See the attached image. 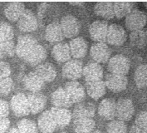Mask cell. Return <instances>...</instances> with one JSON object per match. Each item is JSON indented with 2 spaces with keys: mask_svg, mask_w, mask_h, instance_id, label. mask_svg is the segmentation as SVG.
<instances>
[{
  "mask_svg": "<svg viewBox=\"0 0 147 133\" xmlns=\"http://www.w3.org/2000/svg\"><path fill=\"white\" fill-rule=\"evenodd\" d=\"M136 3L132 2H116L113 3L114 14L117 18H122L130 14L134 10Z\"/></svg>",
  "mask_w": 147,
  "mask_h": 133,
  "instance_id": "4dcf8cb0",
  "label": "cell"
},
{
  "mask_svg": "<svg viewBox=\"0 0 147 133\" xmlns=\"http://www.w3.org/2000/svg\"><path fill=\"white\" fill-rule=\"evenodd\" d=\"M126 38V32L123 27L118 24H111L109 26L107 35V42L109 44L115 47H120L125 43Z\"/></svg>",
  "mask_w": 147,
  "mask_h": 133,
  "instance_id": "8992f818",
  "label": "cell"
},
{
  "mask_svg": "<svg viewBox=\"0 0 147 133\" xmlns=\"http://www.w3.org/2000/svg\"><path fill=\"white\" fill-rule=\"evenodd\" d=\"M14 37L13 27L7 22L0 23V43L12 41Z\"/></svg>",
  "mask_w": 147,
  "mask_h": 133,
  "instance_id": "d590c367",
  "label": "cell"
},
{
  "mask_svg": "<svg viewBox=\"0 0 147 133\" xmlns=\"http://www.w3.org/2000/svg\"><path fill=\"white\" fill-rule=\"evenodd\" d=\"M94 13L96 15L101 17L104 19L110 20L112 19L114 14V9H113V3L111 2H99L96 3L94 6Z\"/></svg>",
  "mask_w": 147,
  "mask_h": 133,
  "instance_id": "f1b7e54d",
  "label": "cell"
},
{
  "mask_svg": "<svg viewBox=\"0 0 147 133\" xmlns=\"http://www.w3.org/2000/svg\"><path fill=\"white\" fill-rule=\"evenodd\" d=\"M53 117L54 118L57 127L64 128L69 125L72 118V113L67 108L61 107H52L50 110Z\"/></svg>",
  "mask_w": 147,
  "mask_h": 133,
  "instance_id": "d6986e66",
  "label": "cell"
},
{
  "mask_svg": "<svg viewBox=\"0 0 147 133\" xmlns=\"http://www.w3.org/2000/svg\"><path fill=\"white\" fill-rule=\"evenodd\" d=\"M10 126V121L8 117H0V133H7Z\"/></svg>",
  "mask_w": 147,
  "mask_h": 133,
  "instance_id": "b9f144b4",
  "label": "cell"
},
{
  "mask_svg": "<svg viewBox=\"0 0 147 133\" xmlns=\"http://www.w3.org/2000/svg\"><path fill=\"white\" fill-rule=\"evenodd\" d=\"M11 74V67L8 63L0 61V79L8 78Z\"/></svg>",
  "mask_w": 147,
  "mask_h": 133,
  "instance_id": "ab89813d",
  "label": "cell"
},
{
  "mask_svg": "<svg viewBox=\"0 0 147 133\" xmlns=\"http://www.w3.org/2000/svg\"><path fill=\"white\" fill-rule=\"evenodd\" d=\"M35 72L44 82H51L57 78V70L50 63H42L35 68Z\"/></svg>",
  "mask_w": 147,
  "mask_h": 133,
  "instance_id": "484cf974",
  "label": "cell"
},
{
  "mask_svg": "<svg viewBox=\"0 0 147 133\" xmlns=\"http://www.w3.org/2000/svg\"><path fill=\"white\" fill-rule=\"evenodd\" d=\"M13 81L10 77L0 79V97L8 96L13 90Z\"/></svg>",
  "mask_w": 147,
  "mask_h": 133,
  "instance_id": "74e56055",
  "label": "cell"
},
{
  "mask_svg": "<svg viewBox=\"0 0 147 133\" xmlns=\"http://www.w3.org/2000/svg\"><path fill=\"white\" fill-rule=\"evenodd\" d=\"M105 84L110 91L113 92H121L127 87L128 78L126 76L108 73L106 76Z\"/></svg>",
  "mask_w": 147,
  "mask_h": 133,
  "instance_id": "7c38bea8",
  "label": "cell"
},
{
  "mask_svg": "<svg viewBox=\"0 0 147 133\" xmlns=\"http://www.w3.org/2000/svg\"><path fill=\"white\" fill-rule=\"evenodd\" d=\"M47 58V51L41 44L37 43L24 57L25 63L32 67H37Z\"/></svg>",
  "mask_w": 147,
  "mask_h": 133,
  "instance_id": "5bb4252c",
  "label": "cell"
},
{
  "mask_svg": "<svg viewBox=\"0 0 147 133\" xmlns=\"http://www.w3.org/2000/svg\"><path fill=\"white\" fill-rule=\"evenodd\" d=\"M86 89L89 97L96 101L105 95L107 86L105 82H103L102 80L95 82H86Z\"/></svg>",
  "mask_w": 147,
  "mask_h": 133,
  "instance_id": "83f0119b",
  "label": "cell"
},
{
  "mask_svg": "<svg viewBox=\"0 0 147 133\" xmlns=\"http://www.w3.org/2000/svg\"><path fill=\"white\" fill-rule=\"evenodd\" d=\"M109 25L107 21H94L89 26V33L91 38L97 43H105Z\"/></svg>",
  "mask_w": 147,
  "mask_h": 133,
  "instance_id": "8fae6325",
  "label": "cell"
},
{
  "mask_svg": "<svg viewBox=\"0 0 147 133\" xmlns=\"http://www.w3.org/2000/svg\"><path fill=\"white\" fill-rule=\"evenodd\" d=\"M18 29L23 32H31L38 28V20L33 12L30 9H25L22 16L17 22Z\"/></svg>",
  "mask_w": 147,
  "mask_h": 133,
  "instance_id": "ba28073f",
  "label": "cell"
},
{
  "mask_svg": "<svg viewBox=\"0 0 147 133\" xmlns=\"http://www.w3.org/2000/svg\"><path fill=\"white\" fill-rule=\"evenodd\" d=\"M96 113V107L92 102H80L73 110L72 117L78 118H92Z\"/></svg>",
  "mask_w": 147,
  "mask_h": 133,
  "instance_id": "d4e9b609",
  "label": "cell"
},
{
  "mask_svg": "<svg viewBox=\"0 0 147 133\" xmlns=\"http://www.w3.org/2000/svg\"><path fill=\"white\" fill-rule=\"evenodd\" d=\"M135 125L147 132V111H142L135 119Z\"/></svg>",
  "mask_w": 147,
  "mask_h": 133,
  "instance_id": "f35d334b",
  "label": "cell"
},
{
  "mask_svg": "<svg viewBox=\"0 0 147 133\" xmlns=\"http://www.w3.org/2000/svg\"><path fill=\"white\" fill-rule=\"evenodd\" d=\"M10 107L16 117H25L30 113L28 97L25 94L17 93L10 101Z\"/></svg>",
  "mask_w": 147,
  "mask_h": 133,
  "instance_id": "5b68a950",
  "label": "cell"
},
{
  "mask_svg": "<svg viewBox=\"0 0 147 133\" xmlns=\"http://www.w3.org/2000/svg\"><path fill=\"white\" fill-rule=\"evenodd\" d=\"M92 133H103V132H101V131H94V132H92Z\"/></svg>",
  "mask_w": 147,
  "mask_h": 133,
  "instance_id": "bcb514c9",
  "label": "cell"
},
{
  "mask_svg": "<svg viewBox=\"0 0 147 133\" xmlns=\"http://www.w3.org/2000/svg\"><path fill=\"white\" fill-rule=\"evenodd\" d=\"M63 88L68 95L72 104L80 103L84 100L86 97L85 88L80 82L77 81H70L65 84Z\"/></svg>",
  "mask_w": 147,
  "mask_h": 133,
  "instance_id": "9c48e42d",
  "label": "cell"
},
{
  "mask_svg": "<svg viewBox=\"0 0 147 133\" xmlns=\"http://www.w3.org/2000/svg\"><path fill=\"white\" fill-rule=\"evenodd\" d=\"M9 114V105L6 101L0 99V117H8Z\"/></svg>",
  "mask_w": 147,
  "mask_h": 133,
  "instance_id": "60d3db41",
  "label": "cell"
},
{
  "mask_svg": "<svg viewBox=\"0 0 147 133\" xmlns=\"http://www.w3.org/2000/svg\"><path fill=\"white\" fill-rule=\"evenodd\" d=\"M45 82L39 77L35 72L28 73L23 78V85L25 88L31 92H38L44 86Z\"/></svg>",
  "mask_w": 147,
  "mask_h": 133,
  "instance_id": "7402d4cb",
  "label": "cell"
},
{
  "mask_svg": "<svg viewBox=\"0 0 147 133\" xmlns=\"http://www.w3.org/2000/svg\"><path fill=\"white\" fill-rule=\"evenodd\" d=\"M96 127L92 118H78L73 122V130L76 133H92Z\"/></svg>",
  "mask_w": 147,
  "mask_h": 133,
  "instance_id": "f546056e",
  "label": "cell"
},
{
  "mask_svg": "<svg viewBox=\"0 0 147 133\" xmlns=\"http://www.w3.org/2000/svg\"><path fill=\"white\" fill-rule=\"evenodd\" d=\"M107 133H127V126L124 122L114 120L111 121L107 126Z\"/></svg>",
  "mask_w": 147,
  "mask_h": 133,
  "instance_id": "8d00e7d4",
  "label": "cell"
},
{
  "mask_svg": "<svg viewBox=\"0 0 147 133\" xmlns=\"http://www.w3.org/2000/svg\"><path fill=\"white\" fill-rule=\"evenodd\" d=\"M135 113L134 104L129 98H120L116 102V117L119 121H131Z\"/></svg>",
  "mask_w": 147,
  "mask_h": 133,
  "instance_id": "277c9868",
  "label": "cell"
},
{
  "mask_svg": "<svg viewBox=\"0 0 147 133\" xmlns=\"http://www.w3.org/2000/svg\"><path fill=\"white\" fill-rule=\"evenodd\" d=\"M18 130L20 133H38V126L31 119L24 118L18 122Z\"/></svg>",
  "mask_w": 147,
  "mask_h": 133,
  "instance_id": "836d02e7",
  "label": "cell"
},
{
  "mask_svg": "<svg viewBox=\"0 0 147 133\" xmlns=\"http://www.w3.org/2000/svg\"><path fill=\"white\" fill-rule=\"evenodd\" d=\"M59 24L64 38H74L81 30V24L78 18L72 15L63 16Z\"/></svg>",
  "mask_w": 147,
  "mask_h": 133,
  "instance_id": "3957f363",
  "label": "cell"
},
{
  "mask_svg": "<svg viewBox=\"0 0 147 133\" xmlns=\"http://www.w3.org/2000/svg\"><path fill=\"white\" fill-rule=\"evenodd\" d=\"M134 80L136 85L139 88H145L147 86V64H142L136 69L134 74Z\"/></svg>",
  "mask_w": 147,
  "mask_h": 133,
  "instance_id": "d6a6232c",
  "label": "cell"
},
{
  "mask_svg": "<svg viewBox=\"0 0 147 133\" xmlns=\"http://www.w3.org/2000/svg\"><path fill=\"white\" fill-rule=\"evenodd\" d=\"M38 126L42 133H53L57 126L50 110L43 111L38 120Z\"/></svg>",
  "mask_w": 147,
  "mask_h": 133,
  "instance_id": "e0dca14e",
  "label": "cell"
},
{
  "mask_svg": "<svg viewBox=\"0 0 147 133\" xmlns=\"http://www.w3.org/2000/svg\"><path fill=\"white\" fill-rule=\"evenodd\" d=\"M69 48L71 56L74 59L83 58L87 53V43L82 37L74 38L70 41Z\"/></svg>",
  "mask_w": 147,
  "mask_h": 133,
  "instance_id": "2e32d148",
  "label": "cell"
},
{
  "mask_svg": "<svg viewBox=\"0 0 147 133\" xmlns=\"http://www.w3.org/2000/svg\"><path fill=\"white\" fill-rule=\"evenodd\" d=\"M45 39L51 43H59L64 39V35L62 32L60 24L57 22H53L47 24L45 28Z\"/></svg>",
  "mask_w": 147,
  "mask_h": 133,
  "instance_id": "ffe728a7",
  "label": "cell"
},
{
  "mask_svg": "<svg viewBox=\"0 0 147 133\" xmlns=\"http://www.w3.org/2000/svg\"><path fill=\"white\" fill-rule=\"evenodd\" d=\"M82 69L83 65L81 61L78 59L69 60L62 67V77L67 80L76 81L82 76Z\"/></svg>",
  "mask_w": 147,
  "mask_h": 133,
  "instance_id": "52a82bcc",
  "label": "cell"
},
{
  "mask_svg": "<svg viewBox=\"0 0 147 133\" xmlns=\"http://www.w3.org/2000/svg\"><path fill=\"white\" fill-rule=\"evenodd\" d=\"M131 45L137 48H143L147 45V29L134 31L130 34Z\"/></svg>",
  "mask_w": 147,
  "mask_h": 133,
  "instance_id": "1f68e13d",
  "label": "cell"
},
{
  "mask_svg": "<svg viewBox=\"0 0 147 133\" xmlns=\"http://www.w3.org/2000/svg\"><path fill=\"white\" fill-rule=\"evenodd\" d=\"M129 133H147L146 132L143 131L142 129L139 128L138 126H136V125H133L131 127L130 131H129Z\"/></svg>",
  "mask_w": 147,
  "mask_h": 133,
  "instance_id": "7bdbcfd3",
  "label": "cell"
},
{
  "mask_svg": "<svg viewBox=\"0 0 147 133\" xmlns=\"http://www.w3.org/2000/svg\"><path fill=\"white\" fill-rule=\"evenodd\" d=\"M131 68V62L128 57L121 54L115 55L108 61L107 69L111 74L125 76Z\"/></svg>",
  "mask_w": 147,
  "mask_h": 133,
  "instance_id": "6da1fadb",
  "label": "cell"
},
{
  "mask_svg": "<svg viewBox=\"0 0 147 133\" xmlns=\"http://www.w3.org/2000/svg\"><path fill=\"white\" fill-rule=\"evenodd\" d=\"M144 5H145V7L147 8V2H145V3H144Z\"/></svg>",
  "mask_w": 147,
  "mask_h": 133,
  "instance_id": "7dc6e473",
  "label": "cell"
},
{
  "mask_svg": "<svg viewBox=\"0 0 147 133\" xmlns=\"http://www.w3.org/2000/svg\"><path fill=\"white\" fill-rule=\"evenodd\" d=\"M98 114L105 120H112L116 117V101L112 98L102 100L98 106Z\"/></svg>",
  "mask_w": 147,
  "mask_h": 133,
  "instance_id": "44dd1931",
  "label": "cell"
},
{
  "mask_svg": "<svg viewBox=\"0 0 147 133\" xmlns=\"http://www.w3.org/2000/svg\"><path fill=\"white\" fill-rule=\"evenodd\" d=\"M146 24L147 14L139 9H134L130 14L125 17V27L131 32L143 29Z\"/></svg>",
  "mask_w": 147,
  "mask_h": 133,
  "instance_id": "7a4b0ae2",
  "label": "cell"
},
{
  "mask_svg": "<svg viewBox=\"0 0 147 133\" xmlns=\"http://www.w3.org/2000/svg\"><path fill=\"white\" fill-rule=\"evenodd\" d=\"M51 101L55 107H61V108H67L72 105L68 95L63 87H58L52 93Z\"/></svg>",
  "mask_w": 147,
  "mask_h": 133,
  "instance_id": "603a6c76",
  "label": "cell"
},
{
  "mask_svg": "<svg viewBox=\"0 0 147 133\" xmlns=\"http://www.w3.org/2000/svg\"><path fill=\"white\" fill-rule=\"evenodd\" d=\"M103 68L101 64L95 62L87 63L82 69V75L86 82L101 81L103 78Z\"/></svg>",
  "mask_w": 147,
  "mask_h": 133,
  "instance_id": "9a60e30c",
  "label": "cell"
},
{
  "mask_svg": "<svg viewBox=\"0 0 147 133\" xmlns=\"http://www.w3.org/2000/svg\"><path fill=\"white\" fill-rule=\"evenodd\" d=\"M70 4H71L72 6H78V7H81L84 4L83 2H70Z\"/></svg>",
  "mask_w": 147,
  "mask_h": 133,
  "instance_id": "ee69618b",
  "label": "cell"
},
{
  "mask_svg": "<svg viewBox=\"0 0 147 133\" xmlns=\"http://www.w3.org/2000/svg\"><path fill=\"white\" fill-rule=\"evenodd\" d=\"M30 113L38 114L44 109L47 103L46 96L42 92H31L28 96Z\"/></svg>",
  "mask_w": 147,
  "mask_h": 133,
  "instance_id": "ac0fdd59",
  "label": "cell"
},
{
  "mask_svg": "<svg viewBox=\"0 0 147 133\" xmlns=\"http://www.w3.org/2000/svg\"><path fill=\"white\" fill-rule=\"evenodd\" d=\"M25 5L23 3L14 2L9 3L4 8V15L11 22H18L19 18L25 11Z\"/></svg>",
  "mask_w": 147,
  "mask_h": 133,
  "instance_id": "4316f807",
  "label": "cell"
},
{
  "mask_svg": "<svg viewBox=\"0 0 147 133\" xmlns=\"http://www.w3.org/2000/svg\"><path fill=\"white\" fill-rule=\"evenodd\" d=\"M15 53V44L13 41L0 43V59L13 57Z\"/></svg>",
  "mask_w": 147,
  "mask_h": 133,
  "instance_id": "e575fe53",
  "label": "cell"
},
{
  "mask_svg": "<svg viewBox=\"0 0 147 133\" xmlns=\"http://www.w3.org/2000/svg\"><path fill=\"white\" fill-rule=\"evenodd\" d=\"M61 133H67V132H61Z\"/></svg>",
  "mask_w": 147,
  "mask_h": 133,
  "instance_id": "c3c4849f",
  "label": "cell"
},
{
  "mask_svg": "<svg viewBox=\"0 0 147 133\" xmlns=\"http://www.w3.org/2000/svg\"><path fill=\"white\" fill-rule=\"evenodd\" d=\"M111 51L106 43H96L90 49V55L95 63H106L110 59Z\"/></svg>",
  "mask_w": 147,
  "mask_h": 133,
  "instance_id": "30bf717a",
  "label": "cell"
},
{
  "mask_svg": "<svg viewBox=\"0 0 147 133\" xmlns=\"http://www.w3.org/2000/svg\"><path fill=\"white\" fill-rule=\"evenodd\" d=\"M37 43V39L31 35L20 36L15 45L16 54L19 57L24 58Z\"/></svg>",
  "mask_w": 147,
  "mask_h": 133,
  "instance_id": "4fadbf2b",
  "label": "cell"
},
{
  "mask_svg": "<svg viewBox=\"0 0 147 133\" xmlns=\"http://www.w3.org/2000/svg\"><path fill=\"white\" fill-rule=\"evenodd\" d=\"M52 56L57 63H67L71 60L69 45L66 43H59L53 46L52 49Z\"/></svg>",
  "mask_w": 147,
  "mask_h": 133,
  "instance_id": "cb8c5ba5",
  "label": "cell"
},
{
  "mask_svg": "<svg viewBox=\"0 0 147 133\" xmlns=\"http://www.w3.org/2000/svg\"><path fill=\"white\" fill-rule=\"evenodd\" d=\"M7 133H20L19 132V131L18 130V128H15V127H13V128H11V129H9L8 131V132Z\"/></svg>",
  "mask_w": 147,
  "mask_h": 133,
  "instance_id": "f6af8a7d",
  "label": "cell"
}]
</instances>
